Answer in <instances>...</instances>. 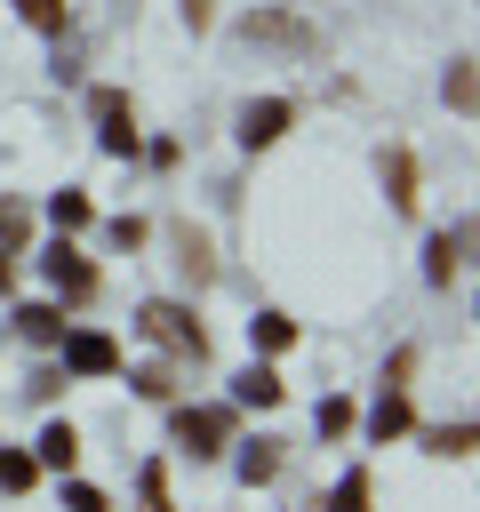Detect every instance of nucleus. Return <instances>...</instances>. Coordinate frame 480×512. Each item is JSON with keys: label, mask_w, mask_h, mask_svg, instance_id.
I'll list each match as a JSON object with an SVG mask.
<instances>
[{"label": "nucleus", "mask_w": 480, "mask_h": 512, "mask_svg": "<svg viewBox=\"0 0 480 512\" xmlns=\"http://www.w3.org/2000/svg\"><path fill=\"white\" fill-rule=\"evenodd\" d=\"M312 424H320V440H344V432H352V400H320Z\"/></svg>", "instance_id": "25"}, {"label": "nucleus", "mask_w": 480, "mask_h": 512, "mask_svg": "<svg viewBox=\"0 0 480 512\" xmlns=\"http://www.w3.org/2000/svg\"><path fill=\"white\" fill-rule=\"evenodd\" d=\"M64 368H72V376H112V368H120V344H112L104 328H72V336H64Z\"/></svg>", "instance_id": "7"}, {"label": "nucleus", "mask_w": 480, "mask_h": 512, "mask_svg": "<svg viewBox=\"0 0 480 512\" xmlns=\"http://www.w3.org/2000/svg\"><path fill=\"white\" fill-rule=\"evenodd\" d=\"M136 328H144V336H152V344H168V352H176V360H192V368H200V360H208V328H200V320H192V312H184V304H160V296H152V304H144V312H136Z\"/></svg>", "instance_id": "2"}, {"label": "nucleus", "mask_w": 480, "mask_h": 512, "mask_svg": "<svg viewBox=\"0 0 480 512\" xmlns=\"http://www.w3.org/2000/svg\"><path fill=\"white\" fill-rule=\"evenodd\" d=\"M464 256H472V216H464L456 232H432V256H424V272H432V280L448 288V280L464 272Z\"/></svg>", "instance_id": "9"}, {"label": "nucleus", "mask_w": 480, "mask_h": 512, "mask_svg": "<svg viewBox=\"0 0 480 512\" xmlns=\"http://www.w3.org/2000/svg\"><path fill=\"white\" fill-rule=\"evenodd\" d=\"M176 440L192 456H224L232 448V408H176Z\"/></svg>", "instance_id": "5"}, {"label": "nucleus", "mask_w": 480, "mask_h": 512, "mask_svg": "<svg viewBox=\"0 0 480 512\" xmlns=\"http://www.w3.org/2000/svg\"><path fill=\"white\" fill-rule=\"evenodd\" d=\"M232 400H248V408H272L280 400V376L256 360V368H240V384H232Z\"/></svg>", "instance_id": "16"}, {"label": "nucleus", "mask_w": 480, "mask_h": 512, "mask_svg": "<svg viewBox=\"0 0 480 512\" xmlns=\"http://www.w3.org/2000/svg\"><path fill=\"white\" fill-rule=\"evenodd\" d=\"M176 264L192 272V288H200V280H216V256H208V240H200L192 224H176Z\"/></svg>", "instance_id": "13"}, {"label": "nucleus", "mask_w": 480, "mask_h": 512, "mask_svg": "<svg viewBox=\"0 0 480 512\" xmlns=\"http://www.w3.org/2000/svg\"><path fill=\"white\" fill-rule=\"evenodd\" d=\"M424 448H432V456H472V424H432Z\"/></svg>", "instance_id": "22"}, {"label": "nucleus", "mask_w": 480, "mask_h": 512, "mask_svg": "<svg viewBox=\"0 0 480 512\" xmlns=\"http://www.w3.org/2000/svg\"><path fill=\"white\" fill-rule=\"evenodd\" d=\"M32 480H40V464H32L24 448H0V488H8V496H24Z\"/></svg>", "instance_id": "18"}, {"label": "nucleus", "mask_w": 480, "mask_h": 512, "mask_svg": "<svg viewBox=\"0 0 480 512\" xmlns=\"http://www.w3.org/2000/svg\"><path fill=\"white\" fill-rule=\"evenodd\" d=\"M328 512H368V472H344L336 496H328Z\"/></svg>", "instance_id": "24"}, {"label": "nucleus", "mask_w": 480, "mask_h": 512, "mask_svg": "<svg viewBox=\"0 0 480 512\" xmlns=\"http://www.w3.org/2000/svg\"><path fill=\"white\" fill-rule=\"evenodd\" d=\"M376 176H384V200H392V208H416V152H408V144H384Z\"/></svg>", "instance_id": "8"}, {"label": "nucleus", "mask_w": 480, "mask_h": 512, "mask_svg": "<svg viewBox=\"0 0 480 512\" xmlns=\"http://www.w3.org/2000/svg\"><path fill=\"white\" fill-rule=\"evenodd\" d=\"M40 464H48V472H72V464H80V432H72L64 416L40 432Z\"/></svg>", "instance_id": "12"}, {"label": "nucleus", "mask_w": 480, "mask_h": 512, "mask_svg": "<svg viewBox=\"0 0 480 512\" xmlns=\"http://www.w3.org/2000/svg\"><path fill=\"white\" fill-rule=\"evenodd\" d=\"M288 120H296V104H288V96H256V104L240 112V144H248V152H264V144H280V136H288Z\"/></svg>", "instance_id": "6"}, {"label": "nucleus", "mask_w": 480, "mask_h": 512, "mask_svg": "<svg viewBox=\"0 0 480 512\" xmlns=\"http://www.w3.org/2000/svg\"><path fill=\"white\" fill-rule=\"evenodd\" d=\"M40 272H48V288H56V296H72V304H88V296H96V264L72 248V232L40 256Z\"/></svg>", "instance_id": "4"}, {"label": "nucleus", "mask_w": 480, "mask_h": 512, "mask_svg": "<svg viewBox=\"0 0 480 512\" xmlns=\"http://www.w3.org/2000/svg\"><path fill=\"white\" fill-rule=\"evenodd\" d=\"M184 24H192V32H208V24H216V0H184Z\"/></svg>", "instance_id": "29"}, {"label": "nucleus", "mask_w": 480, "mask_h": 512, "mask_svg": "<svg viewBox=\"0 0 480 512\" xmlns=\"http://www.w3.org/2000/svg\"><path fill=\"white\" fill-rule=\"evenodd\" d=\"M248 336H256V352H288V344H296V320H288V312H256Z\"/></svg>", "instance_id": "15"}, {"label": "nucleus", "mask_w": 480, "mask_h": 512, "mask_svg": "<svg viewBox=\"0 0 480 512\" xmlns=\"http://www.w3.org/2000/svg\"><path fill=\"white\" fill-rule=\"evenodd\" d=\"M16 336H24V344H64V312H56V304H24V312H16Z\"/></svg>", "instance_id": "11"}, {"label": "nucleus", "mask_w": 480, "mask_h": 512, "mask_svg": "<svg viewBox=\"0 0 480 512\" xmlns=\"http://www.w3.org/2000/svg\"><path fill=\"white\" fill-rule=\"evenodd\" d=\"M24 240H32V216H24V208H16V200H0V248H8V256H16V248H24Z\"/></svg>", "instance_id": "23"}, {"label": "nucleus", "mask_w": 480, "mask_h": 512, "mask_svg": "<svg viewBox=\"0 0 480 512\" xmlns=\"http://www.w3.org/2000/svg\"><path fill=\"white\" fill-rule=\"evenodd\" d=\"M88 112H96V144H104L112 160H128V152H136V112H128V96H120V88H96Z\"/></svg>", "instance_id": "3"}, {"label": "nucleus", "mask_w": 480, "mask_h": 512, "mask_svg": "<svg viewBox=\"0 0 480 512\" xmlns=\"http://www.w3.org/2000/svg\"><path fill=\"white\" fill-rule=\"evenodd\" d=\"M128 384H136L144 400H176V368H160V360H144V368H136Z\"/></svg>", "instance_id": "21"}, {"label": "nucleus", "mask_w": 480, "mask_h": 512, "mask_svg": "<svg viewBox=\"0 0 480 512\" xmlns=\"http://www.w3.org/2000/svg\"><path fill=\"white\" fill-rule=\"evenodd\" d=\"M408 424H416V408H408V384H384V400L368 408V432H376V440H400Z\"/></svg>", "instance_id": "10"}, {"label": "nucleus", "mask_w": 480, "mask_h": 512, "mask_svg": "<svg viewBox=\"0 0 480 512\" xmlns=\"http://www.w3.org/2000/svg\"><path fill=\"white\" fill-rule=\"evenodd\" d=\"M104 232H112V248H144V216H112Z\"/></svg>", "instance_id": "28"}, {"label": "nucleus", "mask_w": 480, "mask_h": 512, "mask_svg": "<svg viewBox=\"0 0 480 512\" xmlns=\"http://www.w3.org/2000/svg\"><path fill=\"white\" fill-rule=\"evenodd\" d=\"M8 288H16V264H8V248H0V296H8Z\"/></svg>", "instance_id": "30"}, {"label": "nucleus", "mask_w": 480, "mask_h": 512, "mask_svg": "<svg viewBox=\"0 0 480 512\" xmlns=\"http://www.w3.org/2000/svg\"><path fill=\"white\" fill-rule=\"evenodd\" d=\"M16 16H24L32 32H64V24H72V8H64V0H16Z\"/></svg>", "instance_id": "19"}, {"label": "nucleus", "mask_w": 480, "mask_h": 512, "mask_svg": "<svg viewBox=\"0 0 480 512\" xmlns=\"http://www.w3.org/2000/svg\"><path fill=\"white\" fill-rule=\"evenodd\" d=\"M144 512H176V504H168V472H160V464H144Z\"/></svg>", "instance_id": "27"}, {"label": "nucleus", "mask_w": 480, "mask_h": 512, "mask_svg": "<svg viewBox=\"0 0 480 512\" xmlns=\"http://www.w3.org/2000/svg\"><path fill=\"white\" fill-rule=\"evenodd\" d=\"M240 48H280V56H320V32L296 8H256L240 16Z\"/></svg>", "instance_id": "1"}, {"label": "nucleus", "mask_w": 480, "mask_h": 512, "mask_svg": "<svg viewBox=\"0 0 480 512\" xmlns=\"http://www.w3.org/2000/svg\"><path fill=\"white\" fill-rule=\"evenodd\" d=\"M48 208H56V232H88V224H96V208H88V192H56Z\"/></svg>", "instance_id": "17"}, {"label": "nucleus", "mask_w": 480, "mask_h": 512, "mask_svg": "<svg viewBox=\"0 0 480 512\" xmlns=\"http://www.w3.org/2000/svg\"><path fill=\"white\" fill-rule=\"evenodd\" d=\"M240 480H248V488L280 480V440H248V448H240Z\"/></svg>", "instance_id": "14"}, {"label": "nucleus", "mask_w": 480, "mask_h": 512, "mask_svg": "<svg viewBox=\"0 0 480 512\" xmlns=\"http://www.w3.org/2000/svg\"><path fill=\"white\" fill-rule=\"evenodd\" d=\"M448 104H456V112H472V104H480V80H472V56H456V64H448Z\"/></svg>", "instance_id": "20"}, {"label": "nucleus", "mask_w": 480, "mask_h": 512, "mask_svg": "<svg viewBox=\"0 0 480 512\" xmlns=\"http://www.w3.org/2000/svg\"><path fill=\"white\" fill-rule=\"evenodd\" d=\"M64 512H112V504H104V488H88V480H72V488H64Z\"/></svg>", "instance_id": "26"}]
</instances>
